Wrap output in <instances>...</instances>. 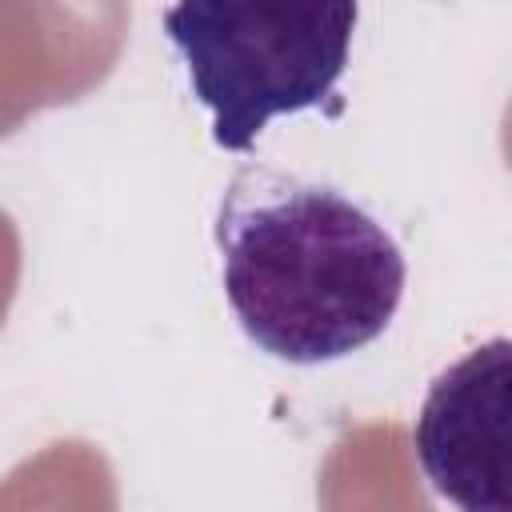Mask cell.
<instances>
[{
  "mask_svg": "<svg viewBox=\"0 0 512 512\" xmlns=\"http://www.w3.org/2000/svg\"><path fill=\"white\" fill-rule=\"evenodd\" d=\"M360 0H172L164 36L192 96L212 112V140L248 152L276 116L340 112Z\"/></svg>",
  "mask_w": 512,
  "mask_h": 512,
  "instance_id": "obj_2",
  "label": "cell"
},
{
  "mask_svg": "<svg viewBox=\"0 0 512 512\" xmlns=\"http://www.w3.org/2000/svg\"><path fill=\"white\" fill-rule=\"evenodd\" d=\"M432 492L464 512H512V340L488 344L444 368L412 428Z\"/></svg>",
  "mask_w": 512,
  "mask_h": 512,
  "instance_id": "obj_3",
  "label": "cell"
},
{
  "mask_svg": "<svg viewBox=\"0 0 512 512\" xmlns=\"http://www.w3.org/2000/svg\"><path fill=\"white\" fill-rule=\"evenodd\" d=\"M220 276L244 336L284 364H332L392 324L408 264L392 232L328 184L240 168L216 212Z\"/></svg>",
  "mask_w": 512,
  "mask_h": 512,
  "instance_id": "obj_1",
  "label": "cell"
}]
</instances>
